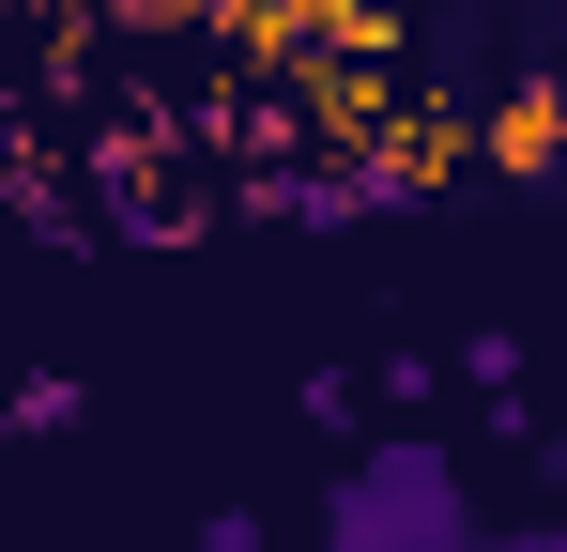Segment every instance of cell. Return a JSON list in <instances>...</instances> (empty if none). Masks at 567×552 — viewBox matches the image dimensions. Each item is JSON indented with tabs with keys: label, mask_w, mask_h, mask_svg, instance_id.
<instances>
[{
	"label": "cell",
	"mask_w": 567,
	"mask_h": 552,
	"mask_svg": "<svg viewBox=\"0 0 567 552\" xmlns=\"http://www.w3.org/2000/svg\"><path fill=\"white\" fill-rule=\"evenodd\" d=\"M78 415H93V399H78V384H62V368H31V384H16V415H0V430H16V446H62V430H78Z\"/></svg>",
	"instance_id": "7a4b0ae2"
},
{
	"label": "cell",
	"mask_w": 567,
	"mask_h": 552,
	"mask_svg": "<svg viewBox=\"0 0 567 552\" xmlns=\"http://www.w3.org/2000/svg\"><path fill=\"white\" fill-rule=\"evenodd\" d=\"M322 552H475V491L445 446H369L322 491Z\"/></svg>",
	"instance_id": "6da1fadb"
},
{
	"label": "cell",
	"mask_w": 567,
	"mask_h": 552,
	"mask_svg": "<svg viewBox=\"0 0 567 552\" xmlns=\"http://www.w3.org/2000/svg\"><path fill=\"white\" fill-rule=\"evenodd\" d=\"M475 552H567V538H553V522H522V538H475Z\"/></svg>",
	"instance_id": "3957f363"
}]
</instances>
